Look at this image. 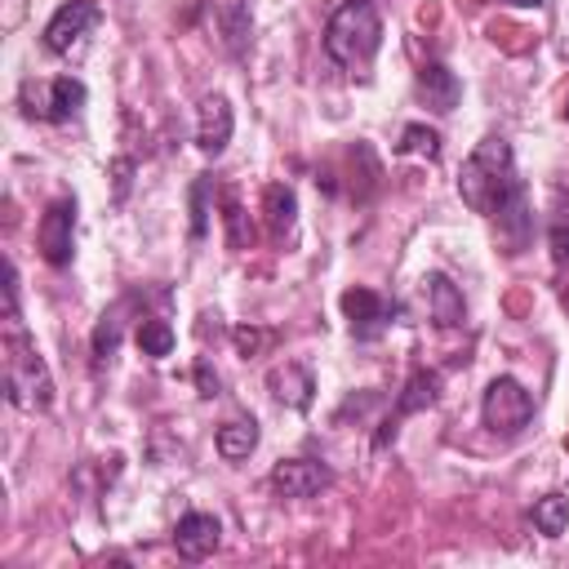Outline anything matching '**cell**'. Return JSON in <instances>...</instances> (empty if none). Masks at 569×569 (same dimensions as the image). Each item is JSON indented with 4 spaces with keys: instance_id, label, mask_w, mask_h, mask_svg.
<instances>
[{
    "instance_id": "cell-9",
    "label": "cell",
    "mask_w": 569,
    "mask_h": 569,
    "mask_svg": "<svg viewBox=\"0 0 569 569\" xmlns=\"http://www.w3.org/2000/svg\"><path fill=\"white\" fill-rule=\"evenodd\" d=\"M436 396H440V373H436V369H413L409 382H405L400 396H396V409L382 418V427H378V436H373V449H387V440H396V427H400L409 413L431 409Z\"/></svg>"
},
{
    "instance_id": "cell-15",
    "label": "cell",
    "mask_w": 569,
    "mask_h": 569,
    "mask_svg": "<svg viewBox=\"0 0 569 569\" xmlns=\"http://www.w3.org/2000/svg\"><path fill=\"white\" fill-rule=\"evenodd\" d=\"M267 387H271V396H276L280 405H289V409H311V391H316L311 369H302V365H276V369L267 373Z\"/></svg>"
},
{
    "instance_id": "cell-12",
    "label": "cell",
    "mask_w": 569,
    "mask_h": 569,
    "mask_svg": "<svg viewBox=\"0 0 569 569\" xmlns=\"http://www.w3.org/2000/svg\"><path fill=\"white\" fill-rule=\"evenodd\" d=\"M218 542H222V520L209 516V511H187V516L173 525V551H178L182 560H191V565L204 560V556H213Z\"/></svg>"
},
{
    "instance_id": "cell-19",
    "label": "cell",
    "mask_w": 569,
    "mask_h": 569,
    "mask_svg": "<svg viewBox=\"0 0 569 569\" xmlns=\"http://www.w3.org/2000/svg\"><path fill=\"white\" fill-rule=\"evenodd\" d=\"M529 516H533V529H538L542 538H560V533L569 529V498H565V493H542Z\"/></svg>"
},
{
    "instance_id": "cell-25",
    "label": "cell",
    "mask_w": 569,
    "mask_h": 569,
    "mask_svg": "<svg viewBox=\"0 0 569 569\" xmlns=\"http://www.w3.org/2000/svg\"><path fill=\"white\" fill-rule=\"evenodd\" d=\"M222 218H227V244L231 249H244L253 240V227H244V209L236 200H227V213Z\"/></svg>"
},
{
    "instance_id": "cell-1",
    "label": "cell",
    "mask_w": 569,
    "mask_h": 569,
    "mask_svg": "<svg viewBox=\"0 0 569 569\" xmlns=\"http://www.w3.org/2000/svg\"><path fill=\"white\" fill-rule=\"evenodd\" d=\"M458 196L498 222V236L511 244V253H520L533 240V209H529V187L516 173V156L511 142L489 133L462 164L458 173Z\"/></svg>"
},
{
    "instance_id": "cell-14",
    "label": "cell",
    "mask_w": 569,
    "mask_h": 569,
    "mask_svg": "<svg viewBox=\"0 0 569 569\" xmlns=\"http://www.w3.org/2000/svg\"><path fill=\"white\" fill-rule=\"evenodd\" d=\"M422 293H427V311H431V320H436L440 329H453V325L467 320L462 293H458V284H453L445 271H431V276L422 280Z\"/></svg>"
},
{
    "instance_id": "cell-29",
    "label": "cell",
    "mask_w": 569,
    "mask_h": 569,
    "mask_svg": "<svg viewBox=\"0 0 569 569\" xmlns=\"http://www.w3.org/2000/svg\"><path fill=\"white\" fill-rule=\"evenodd\" d=\"M565 116H569V107H565Z\"/></svg>"
},
{
    "instance_id": "cell-28",
    "label": "cell",
    "mask_w": 569,
    "mask_h": 569,
    "mask_svg": "<svg viewBox=\"0 0 569 569\" xmlns=\"http://www.w3.org/2000/svg\"><path fill=\"white\" fill-rule=\"evenodd\" d=\"M502 4H520V9H542L547 0H502Z\"/></svg>"
},
{
    "instance_id": "cell-5",
    "label": "cell",
    "mask_w": 569,
    "mask_h": 569,
    "mask_svg": "<svg viewBox=\"0 0 569 569\" xmlns=\"http://www.w3.org/2000/svg\"><path fill=\"white\" fill-rule=\"evenodd\" d=\"M480 418H485V427H489L493 436L511 440V436H520V431L533 422V391H529L520 378L502 373V378H493V382L485 387V396H480Z\"/></svg>"
},
{
    "instance_id": "cell-11",
    "label": "cell",
    "mask_w": 569,
    "mask_h": 569,
    "mask_svg": "<svg viewBox=\"0 0 569 569\" xmlns=\"http://www.w3.org/2000/svg\"><path fill=\"white\" fill-rule=\"evenodd\" d=\"M231 129H236V111L222 93H204L200 107H196V147L204 156H222L227 142H231Z\"/></svg>"
},
{
    "instance_id": "cell-22",
    "label": "cell",
    "mask_w": 569,
    "mask_h": 569,
    "mask_svg": "<svg viewBox=\"0 0 569 569\" xmlns=\"http://www.w3.org/2000/svg\"><path fill=\"white\" fill-rule=\"evenodd\" d=\"M396 151H400V156H427V160H440V133L427 129V124H405Z\"/></svg>"
},
{
    "instance_id": "cell-8",
    "label": "cell",
    "mask_w": 569,
    "mask_h": 569,
    "mask_svg": "<svg viewBox=\"0 0 569 569\" xmlns=\"http://www.w3.org/2000/svg\"><path fill=\"white\" fill-rule=\"evenodd\" d=\"M98 18H102V9L93 4V0H67L49 22H44V49L49 53H71V49H80L84 44V36L98 27Z\"/></svg>"
},
{
    "instance_id": "cell-27",
    "label": "cell",
    "mask_w": 569,
    "mask_h": 569,
    "mask_svg": "<svg viewBox=\"0 0 569 569\" xmlns=\"http://www.w3.org/2000/svg\"><path fill=\"white\" fill-rule=\"evenodd\" d=\"M231 338H236V347H240L244 356H253V351H258V347H262L271 333H267V329H236Z\"/></svg>"
},
{
    "instance_id": "cell-23",
    "label": "cell",
    "mask_w": 569,
    "mask_h": 569,
    "mask_svg": "<svg viewBox=\"0 0 569 569\" xmlns=\"http://www.w3.org/2000/svg\"><path fill=\"white\" fill-rule=\"evenodd\" d=\"M209 196H213V173H200L191 182V240H204L209 231Z\"/></svg>"
},
{
    "instance_id": "cell-24",
    "label": "cell",
    "mask_w": 569,
    "mask_h": 569,
    "mask_svg": "<svg viewBox=\"0 0 569 569\" xmlns=\"http://www.w3.org/2000/svg\"><path fill=\"white\" fill-rule=\"evenodd\" d=\"M547 240H551V253L556 262H569V191L556 196V209H551V227H547Z\"/></svg>"
},
{
    "instance_id": "cell-6",
    "label": "cell",
    "mask_w": 569,
    "mask_h": 569,
    "mask_svg": "<svg viewBox=\"0 0 569 569\" xmlns=\"http://www.w3.org/2000/svg\"><path fill=\"white\" fill-rule=\"evenodd\" d=\"M36 244L49 267H71L76 258V196H58L44 204L36 222Z\"/></svg>"
},
{
    "instance_id": "cell-20",
    "label": "cell",
    "mask_w": 569,
    "mask_h": 569,
    "mask_svg": "<svg viewBox=\"0 0 569 569\" xmlns=\"http://www.w3.org/2000/svg\"><path fill=\"white\" fill-rule=\"evenodd\" d=\"M173 342H178V333H173L169 320H160V316L138 320V351H142V356L164 360V356H173Z\"/></svg>"
},
{
    "instance_id": "cell-18",
    "label": "cell",
    "mask_w": 569,
    "mask_h": 569,
    "mask_svg": "<svg viewBox=\"0 0 569 569\" xmlns=\"http://www.w3.org/2000/svg\"><path fill=\"white\" fill-rule=\"evenodd\" d=\"M213 445H218V453H222L227 462H244V458L258 449V422H253V418H231V422L218 427Z\"/></svg>"
},
{
    "instance_id": "cell-4",
    "label": "cell",
    "mask_w": 569,
    "mask_h": 569,
    "mask_svg": "<svg viewBox=\"0 0 569 569\" xmlns=\"http://www.w3.org/2000/svg\"><path fill=\"white\" fill-rule=\"evenodd\" d=\"M18 102L31 120H44V124H62L71 116H80V107L89 102V89L80 76H53V80H22L18 89Z\"/></svg>"
},
{
    "instance_id": "cell-13",
    "label": "cell",
    "mask_w": 569,
    "mask_h": 569,
    "mask_svg": "<svg viewBox=\"0 0 569 569\" xmlns=\"http://www.w3.org/2000/svg\"><path fill=\"white\" fill-rule=\"evenodd\" d=\"M418 98H422L427 111L449 116L458 107V98H462V80L445 62H422L418 67Z\"/></svg>"
},
{
    "instance_id": "cell-16",
    "label": "cell",
    "mask_w": 569,
    "mask_h": 569,
    "mask_svg": "<svg viewBox=\"0 0 569 569\" xmlns=\"http://www.w3.org/2000/svg\"><path fill=\"white\" fill-rule=\"evenodd\" d=\"M129 307H133V298H120L116 307H107V311L98 316L93 338H89V347H93V365H98V369L111 365V356H116V347H120V333H124V316H129Z\"/></svg>"
},
{
    "instance_id": "cell-21",
    "label": "cell",
    "mask_w": 569,
    "mask_h": 569,
    "mask_svg": "<svg viewBox=\"0 0 569 569\" xmlns=\"http://www.w3.org/2000/svg\"><path fill=\"white\" fill-rule=\"evenodd\" d=\"M218 18H222V44H227V53H244V40H249V9L244 4H227V9H218Z\"/></svg>"
},
{
    "instance_id": "cell-7",
    "label": "cell",
    "mask_w": 569,
    "mask_h": 569,
    "mask_svg": "<svg viewBox=\"0 0 569 569\" xmlns=\"http://www.w3.org/2000/svg\"><path fill=\"white\" fill-rule=\"evenodd\" d=\"M342 316H347V329H351V338H356V342H378V338L396 325L400 302L382 298L378 289L356 284V289H347V293H342Z\"/></svg>"
},
{
    "instance_id": "cell-3",
    "label": "cell",
    "mask_w": 569,
    "mask_h": 569,
    "mask_svg": "<svg viewBox=\"0 0 569 569\" xmlns=\"http://www.w3.org/2000/svg\"><path fill=\"white\" fill-rule=\"evenodd\" d=\"M4 396L13 409H49L53 405V378L44 356L36 351L31 333L22 329V316H4Z\"/></svg>"
},
{
    "instance_id": "cell-10",
    "label": "cell",
    "mask_w": 569,
    "mask_h": 569,
    "mask_svg": "<svg viewBox=\"0 0 569 569\" xmlns=\"http://www.w3.org/2000/svg\"><path fill=\"white\" fill-rule=\"evenodd\" d=\"M329 485H333V471L320 458H280L271 467V489L280 498H316Z\"/></svg>"
},
{
    "instance_id": "cell-2",
    "label": "cell",
    "mask_w": 569,
    "mask_h": 569,
    "mask_svg": "<svg viewBox=\"0 0 569 569\" xmlns=\"http://www.w3.org/2000/svg\"><path fill=\"white\" fill-rule=\"evenodd\" d=\"M382 44V13L373 0H342L329 22H325V53L329 62L347 67V71H360L373 62Z\"/></svg>"
},
{
    "instance_id": "cell-26",
    "label": "cell",
    "mask_w": 569,
    "mask_h": 569,
    "mask_svg": "<svg viewBox=\"0 0 569 569\" xmlns=\"http://www.w3.org/2000/svg\"><path fill=\"white\" fill-rule=\"evenodd\" d=\"M196 382H200V396H204V400L222 396V378L209 369V360H196Z\"/></svg>"
},
{
    "instance_id": "cell-17",
    "label": "cell",
    "mask_w": 569,
    "mask_h": 569,
    "mask_svg": "<svg viewBox=\"0 0 569 569\" xmlns=\"http://www.w3.org/2000/svg\"><path fill=\"white\" fill-rule=\"evenodd\" d=\"M262 209H267V227H271V236L284 240V236L293 231V222H298V196H293V187L271 182V187L262 191Z\"/></svg>"
}]
</instances>
